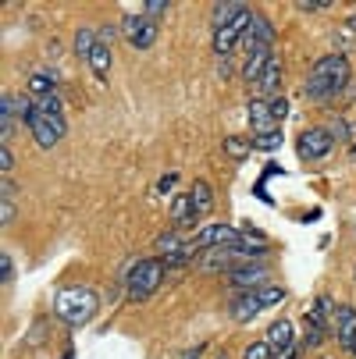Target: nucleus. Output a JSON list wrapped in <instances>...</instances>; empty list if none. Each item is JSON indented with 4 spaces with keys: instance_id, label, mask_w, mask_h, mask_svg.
<instances>
[{
    "instance_id": "obj_1",
    "label": "nucleus",
    "mask_w": 356,
    "mask_h": 359,
    "mask_svg": "<svg viewBox=\"0 0 356 359\" xmlns=\"http://www.w3.org/2000/svg\"><path fill=\"white\" fill-rule=\"evenodd\" d=\"M352 86L349 82V57L345 54H324L321 61H314L310 75H307V93L317 104H328V100L342 96V89Z\"/></svg>"
},
{
    "instance_id": "obj_2",
    "label": "nucleus",
    "mask_w": 356,
    "mask_h": 359,
    "mask_svg": "<svg viewBox=\"0 0 356 359\" xmlns=\"http://www.w3.org/2000/svg\"><path fill=\"white\" fill-rule=\"evenodd\" d=\"M100 310V295L89 285H68L54 295V313L58 320H65L68 327H82L96 317Z\"/></svg>"
},
{
    "instance_id": "obj_3",
    "label": "nucleus",
    "mask_w": 356,
    "mask_h": 359,
    "mask_svg": "<svg viewBox=\"0 0 356 359\" xmlns=\"http://www.w3.org/2000/svg\"><path fill=\"white\" fill-rule=\"evenodd\" d=\"M168 274L171 271H168V264L161 260V256H143V260H136L125 274V299L128 302H146L168 281Z\"/></svg>"
},
{
    "instance_id": "obj_4",
    "label": "nucleus",
    "mask_w": 356,
    "mask_h": 359,
    "mask_svg": "<svg viewBox=\"0 0 356 359\" xmlns=\"http://www.w3.org/2000/svg\"><path fill=\"white\" fill-rule=\"evenodd\" d=\"M285 299V288L282 285H261V288H253V292H239L235 299H232V317L239 320V324H246V320H253L257 313H264V310H271V306H278Z\"/></svg>"
},
{
    "instance_id": "obj_5",
    "label": "nucleus",
    "mask_w": 356,
    "mask_h": 359,
    "mask_svg": "<svg viewBox=\"0 0 356 359\" xmlns=\"http://www.w3.org/2000/svg\"><path fill=\"white\" fill-rule=\"evenodd\" d=\"M249 25H253V11H249V8H242L228 25L214 29V54H218V57H232V50L246 39Z\"/></svg>"
},
{
    "instance_id": "obj_6",
    "label": "nucleus",
    "mask_w": 356,
    "mask_h": 359,
    "mask_svg": "<svg viewBox=\"0 0 356 359\" xmlns=\"http://www.w3.org/2000/svg\"><path fill=\"white\" fill-rule=\"evenodd\" d=\"M296 149H299V161L317 164V161H324L328 153L335 149V139H331L328 128H303L299 139H296Z\"/></svg>"
},
{
    "instance_id": "obj_7",
    "label": "nucleus",
    "mask_w": 356,
    "mask_h": 359,
    "mask_svg": "<svg viewBox=\"0 0 356 359\" xmlns=\"http://www.w3.org/2000/svg\"><path fill=\"white\" fill-rule=\"evenodd\" d=\"M235 238H239V228H235V224H228V221H214V224H207V228H199V231L189 238V245H192L196 252H211V249L232 245Z\"/></svg>"
},
{
    "instance_id": "obj_8",
    "label": "nucleus",
    "mask_w": 356,
    "mask_h": 359,
    "mask_svg": "<svg viewBox=\"0 0 356 359\" xmlns=\"http://www.w3.org/2000/svg\"><path fill=\"white\" fill-rule=\"evenodd\" d=\"M268 278H271V267H268L264 260L242 264V267H235L232 274H225V281L235 288V295H239V292H253V288H261V285H271Z\"/></svg>"
},
{
    "instance_id": "obj_9",
    "label": "nucleus",
    "mask_w": 356,
    "mask_h": 359,
    "mask_svg": "<svg viewBox=\"0 0 356 359\" xmlns=\"http://www.w3.org/2000/svg\"><path fill=\"white\" fill-rule=\"evenodd\" d=\"M121 36L136 46V50H150L157 39V22L146 15H125L121 18Z\"/></svg>"
},
{
    "instance_id": "obj_10",
    "label": "nucleus",
    "mask_w": 356,
    "mask_h": 359,
    "mask_svg": "<svg viewBox=\"0 0 356 359\" xmlns=\"http://www.w3.org/2000/svg\"><path fill=\"white\" fill-rule=\"evenodd\" d=\"M264 341L271 345L275 359H296V324H292V320H285V317L275 320V324L268 327Z\"/></svg>"
},
{
    "instance_id": "obj_11",
    "label": "nucleus",
    "mask_w": 356,
    "mask_h": 359,
    "mask_svg": "<svg viewBox=\"0 0 356 359\" xmlns=\"http://www.w3.org/2000/svg\"><path fill=\"white\" fill-rule=\"evenodd\" d=\"M246 121H249L253 139H257V135H268V132H278V121H275V114H271V100H264V96H253V100H249Z\"/></svg>"
},
{
    "instance_id": "obj_12",
    "label": "nucleus",
    "mask_w": 356,
    "mask_h": 359,
    "mask_svg": "<svg viewBox=\"0 0 356 359\" xmlns=\"http://www.w3.org/2000/svg\"><path fill=\"white\" fill-rule=\"evenodd\" d=\"M242 46H246V54H253V50H271V46H275V25H271L268 15H253V25H249Z\"/></svg>"
},
{
    "instance_id": "obj_13",
    "label": "nucleus",
    "mask_w": 356,
    "mask_h": 359,
    "mask_svg": "<svg viewBox=\"0 0 356 359\" xmlns=\"http://www.w3.org/2000/svg\"><path fill=\"white\" fill-rule=\"evenodd\" d=\"M25 93H29V100H32V104H43V100H50V96H61V89H58V75L50 72V68H39V72H32V75H29V86H25Z\"/></svg>"
},
{
    "instance_id": "obj_14",
    "label": "nucleus",
    "mask_w": 356,
    "mask_h": 359,
    "mask_svg": "<svg viewBox=\"0 0 356 359\" xmlns=\"http://www.w3.org/2000/svg\"><path fill=\"white\" fill-rule=\"evenodd\" d=\"M199 221H196V210H192V199H189V192H178V196H171V228L175 231H192Z\"/></svg>"
},
{
    "instance_id": "obj_15",
    "label": "nucleus",
    "mask_w": 356,
    "mask_h": 359,
    "mask_svg": "<svg viewBox=\"0 0 356 359\" xmlns=\"http://www.w3.org/2000/svg\"><path fill=\"white\" fill-rule=\"evenodd\" d=\"M15 125H18L15 93H4V96H0V146H11V139H15Z\"/></svg>"
},
{
    "instance_id": "obj_16",
    "label": "nucleus",
    "mask_w": 356,
    "mask_h": 359,
    "mask_svg": "<svg viewBox=\"0 0 356 359\" xmlns=\"http://www.w3.org/2000/svg\"><path fill=\"white\" fill-rule=\"evenodd\" d=\"M271 57H275V50H253V54H246V61H242V82L246 86H257L261 82V75H264V68L271 65Z\"/></svg>"
},
{
    "instance_id": "obj_17",
    "label": "nucleus",
    "mask_w": 356,
    "mask_h": 359,
    "mask_svg": "<svg viewBox=\"0 0 356 359\" xmlns=\"http://www.w3.org/2000/svg\"><path fill=\"white\" fill-rule=\"evenodd\" d=\"M189 199H192V210H196V221H203L211 210H214V189L207 178H196L192 189H189Z\"/></svg>"
},
{
    "instance_id": "obj_18",
    "label": "nucleus",
    "mask_w": 356,
    "mask_h": 359,
    "mask_svg": "<svg viewBox=\"0 0 356 359\" xmlns=\"http://www.w3.org/2000/svg\"><path fill=\"white\" fill-rule=\"evenodd\" d=\"M18 214V189L11 178H0V228H11Z\"/></svg>"
},
{
    "instance_id": "obj_19",
    "label": "nucleus",
    "mask_w": 356,
    "mask_h": 359,
    "mask_svg": "<svg viewBox=\"0 0 356 359\" xmlns=\"http://www.w3.org/2000/svg\"><path fill=\"white\" fill-rule=\"evenodd\" d=\"M335 338L342 348L356 338V310L352 306H335Z\"/></svg>"
},
{
    "instance_id": "obj_20",
    "label": "nucleus",
    "mask_w": 356,
    "mask_h": 359,
    "mask_svg": "<svg viewBox=\"0 0 356 359\" xmlns=\"http://www.w3.org/2000/svg\"><path fill=\"white\" fill-rule=\"evenodd\" d=\"M282 82H285V75H282V61L278 57H271V65L264 68V75H261V82L253 86L257 93H264V96H282Z\"/></svg>"
},
{
    "instance_id": "obj_21",
    "label": "nucleus",
    "mask_w": 356,
    "mask_h": 359,
    "mask_svg": "<svg viewBox=\"0 0 356 359\" xmlns=\"http://www.w3.org/2000/svg\"><path fill=\"white\" fill-rule=\"evenodd\" d=\"M111 65H114V57H111V46L100 43V46L93 50V57H89V72L96 75V82H107V79H111Z\"/></svg>"
},
{
    "instance_id": "obj_22",
    "label": "nucleus",
    "mask_w": 356,
    "mask_h": 359,
    "mask_svg": "<svg viewBox=\"0 0 356 359\" xmlns=\"http://www.w3.org/2000/svg\"><path fill=\"white\" fill-rule=\"evenodd\" d=\"M100 46V36H96V29L93 25H82L79 32H75V57H82L86 65H89V57H93V50Z\"/></svg>"
},
{
    "instance_id": "obj_23",
    "label": "nucleus",
    "mask_w": 356,
    "mask_h": 359,
    "mask_svg": "<svg viewBox=\"0 0 356 359\" xmlns=\"http://www.w3.org/2000/svg\"><path fill=\"white\" fill-rule=\"evenodd\" d=\"M225 153L232 161H246L249 153H253V139H242V135H228L225 139Z\"/></svg>"
},
{
    "instance_id": "obj_24",
    "label": "nucleus",
    "mask_w": 356,
    "mask_h": 359,
    "mask_svg": "<svg viewBox=\"0 0 356 359\" xmlns=\"http://www.w3.org/2000/svg\"><path fill=\"white\" fill-rule=\"evenodd\" d=\"M178 249H185V238H182V231H164L161 238H157V252H161V260H164V256H175Z\"/></svg>"
},
{
    "instance_id": "obj_25",
    "label": "nucleus",
    "mask_w": 356,
    "mask_h": 359,
    "mask_svg": "<svg viewBox=\"0 0 356 359\" xmlns=\"http://www.w3.org/2000/svg\"><path fill=\"white\" fill-rule=\"evenodd\" d=\"M324 338H328V331H324L321 324L303 320V348H321V345H324Z\"/></svg>"
},
{
    "instance_id": "obj_26",
    "label": "nucleus",
    "mask_w": 356,
    "mask_h": 359,
    "mask_svg": "<svg viewBox=\"0 0 356 359\" xmlns=\"http://www.w3.org/2000/svg\"><path fill=\"white\" fill-rule=\"evenodd\" d=\"M242 11V4H239V0H221V4L214 8V29H221V25H228L235 15Z\"/></svg>"
},
{
    "instance_id": "obj_27",
    "label": "nucleus",
    "mask_w": 356,
    "mask_h": 359,
    "mask_svg": "<svg viewBox=\"0 0 356 359\" xmlns=\"http://www.w3.org/2000/svg\"><path fill=\"white\" fill-rule=\"evenodd\" d=\"M242 359H275V352H271L268 341H249L246 352H242Z\"/></svg>"
},
{
    "instance_id": "obj_28",
    "label": "nucleus",
    "mask_w": 356,
    "mask_h": 359,
    "mask_svg": "<svg viewBox=\"0 0 356 359\" xmlns=\"http://www.w3.org/2000/svg\"><path fill=\"white\" fill-rule=\"evenodd\" d=\"M282 146V128L278 132H268V135H257V139H253V149H278Z\"/></svg>"
},
{
    "instance_id": "obj_29",
    "label": "nucleus",
    "mask_w": 356,
    "mask_h": 359,
    "mask_svg": "<svg viewBox=\"0 0 356 359\" xmlns=\"http://www.w3.org/2000/svg\"><path fill=\"white\" fill-rule=\"evenodd\" d=\"M11 171H15V153L11 146H0V178H11Z\"/></svg>"
},
{
    "instance_id": "obj_30",
    "label": "nucleus",
    "mask_w": 356,
    "mask_h": 359,
    "mask_svg": "<svg viewBox=\"0 0 356 359\" xmlns=\"http://www.w3.org/2000/svg\"><path fill=\"white\" fill-rule=\"evenodd\" d=\"M0 281H4V285L15 281V260H11V252H0Z\"/></svg>"
},
{
    "instance_id": "obj_31",
    "label": "nucleus",
    "mask_w": 356,
    "mask_h": 359,
    "mask_svg": "<svg viewBox=\"0 0 356 359\" xmlns=\"http://www.w3.org/2000/svg\"><path fill=\"white\" fill-rule=\"evenodd\" d=\"M328 132H331V139H335V142H345V139H349V121H345V118H331Z\"/></svg>"
},
{
    "instance_id": "obj_32",
    "label": "nucleus",
    "mask_w": 356,
    "mask_h": 359,
    "mask_svg": "<svg viewBox=\"0 0 356 359\" xmlns=\"http://www.w3.org/2000/svg\"><path fill=\"white\" fill-rule=\"evenodd\" d=\"M271 114H275L278 125L289 118V100H285V96H275V100H271Z\"/></svg>"
},
{
    "instance_id": "obj_33",
    "label": "nucleus",
    "mask_w": 356,
    "mask_h": 359,
    "mask_svg": "<svg viewBox=\"0 0 356 359\" xmlns=\"http://www.w3.org/2000/svg\"><path fill=\"white\" fill-rule=\"evenodd\" d=\"M118 32H121V25H114V22L96 29V36H100V43H104V46H111V39H118Z\"/></svg>"
},
{
    "instance_id": "obj_34",
    "label": "nucleus",
    "mask_w": 356,
    "mask_h": 359,
    "mask_svg": "<svg viewBox=\"0 0 356 359\" xmlns=\"http://www.w3.org/2000/svg\"><path fill=\"white\" fill-rule=\"evenodd\" d=\"M168 8H171V4H164V0H154V4H146V8H143V15L157 22L161 15H168Z\"/></svg>"
},
{
    "instance_id": "obj_35",
    "label": "nucleus",
    "mask_w": 356,
    "mask_h": 359,
    "mask_svg": "<svg viewBox=\"0 0 356 359\" xmlns=\"http://www.w3.org/2000/svg\"><path fill=\"white\" fill-rule=\"evenodd\" d=\"M328 0H299V11H324Z\"/></svg>"
},
{
    "instance_id": "obj_36",
    "label": "nucleus",
    "mask_w": 356,
    "mask_h": 359,
    "mask_svg": "<svg viewBox=\"0 0 356 359\" xmlns=\"http://www.w3.org/2000/svg\"><path fill=\"white\" fill-rule=\"evenodd\" d=\"M218 75H221V79H232V75H235L232 57H218Z\"/></svg>"
},
{
    "instance_id": "obj_37",
    "label": "nucleus",
    "mask_w": 356,
    "mask_h": 359,
    "mask_svg": "<svg viewBox=\"0 0 356 359\" xmlns=\"http://www.w3.org/2000/svg\"><path fill=\"white\" fill-rule=\"evenodd\" d=\"M175 185H178V171H171V175H164V178L157 182V189H161V192H168V189H175Z\"/></svg>"
},
{
    "instance_id": "obj_38",
    "label": "nucleus",
    "mask_w": 356,
    "mask_h": 359,
    "mask_svg": "<svg viewBox=\"0 0 356 359\" xmlns=\"http://www.w3.org/2000/svg\"><path fill=\"white\" fill-rule=\"evenodd\" d=\"M345 29H352V32H356V15H349V18H345Z\"/></svg>"
},
{
    "instance_id": "obj_39",
    "label": "nucleus",
    "mask_w": 356,
    "mask_h": 359,
    "mask_svg": "<svg viewBox=\"0 0 356 359\" xmlns=\"http://www.w3.org/2000/svg\"><path fill=\"white\" fill-rule=\"evenodd\" d=\"M345 352H349V355H352V359H356V338H352V341H349V345H345Z\"/></svg>"
},
{
    "instance_id": "obj_40",
    "label": "nucleus",
    "mask_w": 356,
    "mask_h": 359,
    "mask_svg": "<svg viewBox=\"0 0 356 359\" xmlns=\"http://www.w3.org/2000/svg\"><path fill=\"white\" fill-rule=\"evenodd\" d=\"M61 359H75V352H72V348H68V352H65V355H61Z\"/></svg>"
},
{
    "instance_id": "obj_41",
    "label": "nucleus",
    "mask_w": 356,
    "mask_h": 359,
    "mask_svg": "<svg viewBox=\"0 0 356 359\" xmlns=\"http://www.w3.org/2000/svg\"><path fill=\"white\" fill-rule=\"evenodd\" d=\"M218 359H232V355H218Z\"/></svg>"
}]
</instances>
